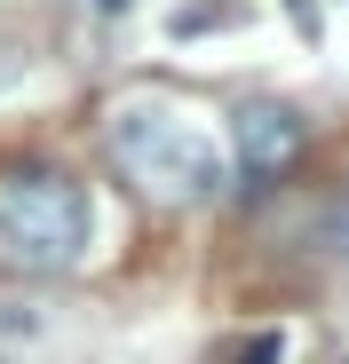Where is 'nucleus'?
Listing matches in <instances>:
<instances>
[{
	"label": "nucleus",
	"mask_w": 349,
	"mask_h": 364,
	"mask_svg": "<svg viewBox=\"0 0 349 364\" xmlns=\"http://www.w3.org/2000/svg\"><path fill=\"white\" fill-rule=\"evenodd\" d=\"M103 143H111V159H120L159 206H207V198L230 191V159H222L214 127H207L199 111L167 103V95H127V103H111Z\"/></svg>",
	"instance_id": "obj_1"
},
{
	"label": "nucleus",
	"mask_w": 349,
	"mask_h": 364,
	"mask_svg": "<svg viewBox=\"0 0 349 364\" xmlns=\"http://www.w3.org/2000/svg\"><path fill=\"white\" fill-rule=\"evenodd\" d=\"M95 206L56 166H9L0 174V254L16 269H72L88 254Z\"/></svg>",
	"instance_id": "obj_2"
},
{
	"label": "nucleus",
	"mask_w": 349,
	"mask_h": 364,
	"mask_svg": "<svg viewBox=\"0 0 349 364\" xmlns=\"http://www.w3.org/2000/svg\"><path fill=\"white\" fill-rule=\"evenodd\" d=\"M302 143H310L302 111H286V103H246V111H239V166H230V191H246V198L278 191V182L294 174Z\"/></svg>",
	"instance_id": "obj_3"
},
{
	"label": "nucleus",
	"mask_w": 349,
	"mask_h": 364,
	"mask_svg": "<svg viewBox=\"0 0 349 364\" xmlns=\"http://www.w3.org/2000/svg\"><path fill=\"white\" fill-rule=\"evenodd\" d=\"M278 356H286V341H278V333H254V348H246L239 364H278Z\"/></svg>",
	"instance_id": "obj_4"
},
{
	"label": "nucleus",
	"mask_w": 349,
	"mask_h": 364,
	"mask_svg": "<svg viewBox=\"0 0 349 364\" xmlns=\"http://www.w3.org/2000/svg\"><path fill=\"white\" fill-rule=\"evenodd\" d=\"M333 254L349 262V191H341V206H333Z\"/></svg>",
	"instance_id": "obj_5"
},
{
	"label": "nucleus",
	"mask_w": 349,
	"mask_h": 364,
	"mask_svg": "<svg viewBox=\"0 0 349 364\" xmlns=\"http://www.w3.org/2000/svg\"><path fill=\"white\" fill-rule=\"evenodd\" d=\"M95 9H127V0H95Z\"/></svg>",
	"instance_id": "obj_6"
}]
</instances>
